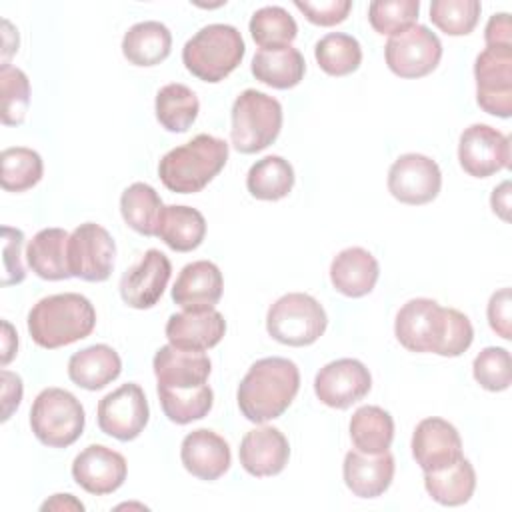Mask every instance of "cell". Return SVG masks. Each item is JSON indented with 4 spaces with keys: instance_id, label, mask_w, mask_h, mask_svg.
I'll return each mask as SVG.
<instances>
[{
    "instance_id": "obj_1",
    "label": "cell",
    "mask_w": 512,
    "mask_h": 512,
    "mask_svg": "<svg viewBox=\"0 0 512 512\" xmlns=\"http://www.w3.org/2000/svg\"><path fill=\"white\" fill-rule=\"evenodd\" d=\"M394 336L410 352L456 358L470 348L474 328L456 308H444L432 298H412L396 312Z\"/></svg>"
},
{
    "instance_id": "obj_2",
    "label": "cell",
    "mask_w": 512,
    "mask_h": 512,
    "mask_svg": "<svg viewBox=\"0 0 512 512\" xmlns=\"http://www.w3.org/2000/svg\"><path fill=\"white\" fill-rule=\"evenodd\" d=\"M300 390L298 366L282 356L256 360L236 390L242 416L254 424L280 418Z\"/></svg>"
},
{
    "instance_id": "obj_3",
    "label": "cell",
    "mask_w": 512,
    "mask_h": 512,
    "mask_svg": "<svg viewBox=\"0 0 512 512\" xmlns=\"http://www.w3.org/2000/svg\"><path fill=\"white\" fill-rule=\"evenodd\" d=\"M26 324L34 344L56 350L90 336L96 326V310L82 294H52L30 308Z\"/></svg>"
},
{
    "instance_id": "obj_4",
    "label": "cell",
    "mask_w": 512,
    "mask_h": 512,
    "mask_svg": "<svg viewBox=\"0 0 512 512\" xmlns=\"http://www.w3.org/2000/svg\"><path fill=\"white\" fill-rule=\"evenodd\" d=\"M226 162L228 144L212 134H198L162 156L158 176L170 192L196 194L220 174Z\"/></svg>"
},
{
    "instance_id": "obj_5",
    "label": "cell",
    "mask_w": 512,
    "mask_h": 512,
    "mask_svg": "<svg viewBox=\"0 0 512 512\" xmlns=\"http://www.w3.org/2000/svg\"><path fill=\"white\" fill-rule=\"evenodd\" d=\"M244 52L246 46L236 26L208 24L184 44L182 62L198 80L216 84L240 66Z\"/></svg>"
},
{
    "instance_id": "obj_6",
    "label": "cell",
    "mask_w": 512,
    "mask_h": 512,
    "mask_svg": "<svg viewBox=\"0 0 512 512\" xmlns=\"http://www.w3.org/2000/svg\"><path fill=\"white\" fill-rule=\"evenodd\" d=\"M230 142L240 154H256L268 148L282 130V106L276 98L248 88L232 104Z\"/></svg>"
},
{
    "instance_id": "obj_7",
    "label": "cell",
    "mask_w": 512,
    "mask_h": 512,
    "mask_svg": "<svg viewBox=\"0 0 512 512\" xmlns=\"http://www.w3.org/2000/svg\"><path fill=\"white\" fill-rule=\"evenodd\" d=\"M86 414L80 400L64 388H44L32 402L30 428L48 448H68L84 432Z\"/></svg>"
},
{
    "instance_id": "obj_8",
    "label": "cell",
    "mask_w": 512,
    "mask_h": 512,
    "mask_svg": "<svg viewBox=\"0 0 512 512\" xmlns=\"http://www.w3.org/2000/svg\"><path fill=\"white\" fill-rule=\"evenodd\" d=\"M324 306L310 294L288 292L280 296L266 314L268 334L286 346L302 348L314 344L326 330Z\"/></svg>"
},
{
    "instance_id": "obj_9",
    "label": "cell",
    "mask_w": 512,
    "mask_h": 512,
    "mask_svg": "<svg viewBox=\"0 0 512 512\" xmlns=\"http://www.w3.org/2000/svg\"><path fill=\"white\" fill-rule=\"evenodd\" d=\"M384 58L400 78H422L436 70L442 58L440 38L422 24H414L388 38L384 46Z\"/></svg>"
},
{
    "instance_id": "obj_10",
    "label": "cell",
    "mask_w": 512,
    "mask_h": 512,
    "mask_svg": "<svg viewBox=\"0 0 512 512\" xmlns=\"http://www.w3.org/2000/svg\"><path fill=\"white\" fill-rule=\"evenodd\" d=\"M116 244L110 232L96 224L84 222L76 226L68 238L66 258L74 278L84 282H104L114 270Z\"/></svg>"
},
{
    "instance_id": "obj_11",
    "label": "cell",
    "mask_w": 512,
    "mask_h": 512,
    "mask_svg": "<svg viewBox=\"0 0 512 512\" xmlns=\"http://www.w3.org/2000/svg\"><path fill=\"white\" fill-rule=\"evenodd\" d=\"M98 428L120 442H130L142 434L150 420V408L140 384L126 382L98 402Z\"/></svg>"
},
{
    "instance_id": "obj_12",
    "label": "cell",
    "mask_w": 512,
    "mask_h": 512,
    "mask_svg": "<svg viewBox=\"0 0 512 512\" xmlns=\"http://www.w3.org/2000/svg\"><path fill=\"white\" fill-rule=\"evenodd\" d=\"M476 102L492 116H512V48H484L474 60Z\"/></svg>"
},
{
    "instance_id": "obj_13",
    "label": "cell",
    "mask_w": 512,
    "mask_h": 512,
    "mask_svg": "<svg viewBox=\"0 0 512 512\" xmlns=\"http://www.w3.org/2000/svg\"><path fill=\"white\" fill-rule=\"evenodd\" d=\"M440 188L442 172L430 156L408 152L398 156L388 170V192L402 204H428L440 194Z\"/></svg>"
},
{
    "instance_id": "obj_14",
    "label": "cell",
    "mask_w": 512,
    "mask_h": 512,
    "mask_svg": "<svg viewBox=\"0 0 512 512\" xmlns=\"http://www.w3.org/2000/svg\"><path fill=\"white\" fill-rule=\"evenodd\" d=\"M458 162L468 176L488 178L510 166V138L488 124H472L460 134Z\"/></svg>"
},
{
    "instance_id": "obj_15",
    "label": "cell",
    "mask_w": 512,
    "mask_h": 512,
    "mask_svg": "<svg viewBox=\"0 0 512 512\" xmlns=\"http://www.w3.org/2000/svg\"><path fill=\"white\" fill-rule=\"evenodd\" d=\"M372 388L370 370L356 358H338L322 366L314 378V394L328 408L346 410Z\"/></svg>"
},
{
    "instance_id": "obj_16",
    "label": "cell",
    "mask_w": 512,
    "mask_h": 512,
    "mask_svg": "<svg viewBox=\"0 0 512 512\" xmlns=\"http://www.w3.org/2000/svg\"><path fill=\"white\" fill-rule=\"evenodd\" d=\"M172 274L168 256L156 248L144 252L138 264L126 270L120 278V296L126 306L148 310L162 298Z\"/></svg>"
},
{
    "instance_id": "obj_17",
    "label": "cell",
    "mask_w": 512,
    "mask_h": 512,
    "mask_svg": "<svg viewBox=\"0 0 512 512\" xmlns=\"http://www.w3.org/2000/svg\"><path fill=\"white\" fill-rule=\"evenodd\" d=\"M412 456L422 472H434L462 458V438L454 424L430 416L416 424L412 432Z\"/></svg>"
},
{
    "instance_id": "obj_18",
    "label": "cell",
    "mask_w": 512,
    "mask_h": 512,
    "mask_svg": "<svg viewBox=\"0 0 512 512\" xmlns=\"http://www.w3.org/2000/svg\"><path fill=\"white\" fill-rule=\"evenodd\" d=\"M126 474V458L104 444L86 446L72 462L74 482L94 496L116 492L124 484Z\"/></svg>"
},
{
    "instance_id": "obj_19",
    "label": "cell",
    "mask_w": 512,
    "mask_h": 512,
    "mask_svg": "<svg viewBox=\"0 0 512 512\" xmlns=\"http://www.w3.org/2000/svg\"><path fill=\"white\" fill-rule=\"evenodd\" d=\"M238 458L250 476H276L288 464L290 444L278 428L258 426L244 434L238 448Z\"/></svg>"
},
{
    "instance_id": "obj_20",
    "label": "cell",
    "mask_w": 512,
    "mask_h": 512,
    "mask_svg": "<svg viewBox=\"0 0 512 512\" xmlns=\"http://www.w3.org/2000/svg\"><path fill=\"white\" fill-rule=\"evenodd\" d=\"M180 460L192 476L214 482L224 476L232 464L228 442L208 428L192 430L180 444Z\"/></svg>"
},
{
    "instance_id": "obj_21",
    "label": "cell",
    "mask_w": 512,
    "mask_h": 512,
    "mask_svg": "<svg viewBox=\"0 0 512 512\" xmlns=\"http://www.w3.org/2000/svg\"><path fill=\"white\" fill-rule=\"evenodd\" d=\"M164 332L172 346L192 352H204L214 348L224 338L226 320L214 308L184 310L168 318Z\"/></svg>"
},
{
    "instance_id": "obj_22",
    "label": "cell",
    "mask_w": 512,
    "mask_h": 512,
    "mask_svg": "<svg viewBox=\"0 0 512 512\" xmlns=\"http://www.w3.org/2000/svg\"><path fill=\"white\" fill-rule=\"evenodd\" d=\"M222 290L220 268L210 260H196L180 270L172 286V300L184 310H208L220 302Z\"/></svg>"
},
{
    "instance_id": "obj_23",
    "label": "cell",
    "mask_w": 512,
    "mask_h": 512,
    "mask_svg": "<svg viewBox=\"0 0 512 512\" xmlns=\"http://www.w3.org/2000/svg\"><path fill=\"white\" fill-rule=\"evenodd\" d=\"M394 456L386 450L380 454H364L350 450L344 456L342 478L346 488L358 498L382 496L394 478Z\"/></svg>"
},
{
    "instance_id": "obj_24",
    "label": "cell",
    "mask_w": 512,
    "mask_h": 512,
    "mask_svg": "<svg viewBox=\"0 0 512 512\" xmlns=\"http://www.w3.org/2000/svg\"><path fill=\"white\" fill-rule=\"evenodd\" d=\"M158 386L166 388H196L206 384L212 362L204 352L182 350L172 344L160 346L152 360Z\"/></svg>"
},
{
    "instance_id": "obj_25",
    "label": "cell",
    "mask_w": 512,
    "mask_h": 512,
    "mask_svg": "<svg viewBox=\"0 0 512 512\" xmlns=\"http://www.w3.org/2000/svg\"><path fill=\"white\" fill-rule=\"evenodd\" d=\"M378 260L360 246L340 250L330 264V282L336 292L348 298H362L370 294L378 282Z\"/></svg>"
},
{
    "instance_id": "obj_26",
    "label": "cell",
    "mask_w": 512,
    "mask_h": 512,
    "mask_svg": "<svg viewBox=\"0 0 512 512\" xmlns=\"http://www.w3.org/2000/svg\"><path fill=\"white\" fill-rule=\"evenodd\" d=\"M122 372L118 352L108 344H92L78 350L68 360V378L90 392L106 388Z\"/></svg>"
},
{
    "instance_id": "obj_27",
    "label": "cell",
    "mask_w": 512,
    "mask_h": 512,
    "mask_svg": "<svg viewBox=\"0 0 512 512\" xmlns=\"http://www.w3.org/2000/svg\"><path fill=\"white\" fill-rule=\"evenodd\" d=\"M68 238L64 228H42L32 236L26 246V262L38 278L56 282L72 276L66 258Z\"/></svg>"
},
{
    "instance_id": "obj_28",
    "label": "cell",
    "mask_w": 512,
    "mask_h": 512,
    "mask_svg": "<svg viewBox=\"0 0 512 512\" xmlns=\"http://www.w3.org/2000/svg\"><path fill=\"white\" fill-rule=\"evenodd\" d=\"M250 70L258 82L276 90H288L302 82L306 62L298 48L284 46L274 50H258L252 58Z\"/></svg>"
},
{
    "instance_id": "obj_29",
    "label": "cell",
    "mask_w": 512,
    "mask_h": 512,
    "mask_svg": "<svg viewBox=\"0 0 512 512\" xmlns=\"http://www.w3.org/2000/svg\"><path fill=\"white\" fill-rule=\"evenodd\" d=\"M172 34L156 20H144L130 26L122 38V54L134 66H156L170 56Z\"/></svg>"
},
{
    "instance_id": "obj_30",
    "label": "cell",
    "mask_w": 512,
    "mask_h": 512,
    "mask_svg": "<svg viewBox=\"0 0 512 512\" xmlns=\"http://www.w3.org/2000/svg\"><path fill=\"white\" fill-rule=\"evenodd\" d=\"M156 236L174 252H192L204 242L206 220L192 206L170 204L162 210Z\"/></svg>"
},
{
    "instance_id": "obj_31",
    "label": "cell",
    "mask_w": 512,
    "mask_h": 512,
    "mask_svg": "<svg viewBox=\"0 0 512 512\" xmlns=\"http://www.w3.org/2000/svg\"><path fill=\"white\" fill-rule=\"evenodd\" d=\"M424 488L442 506H462L472 498L476 488L474 466L462 456L446 468L424 472Z\"/></svg>"
},
{
    "instance_id": "obj_32",
    "label": "cell",
    "mask_w": 512,
    "mask_h": 512,
    "mask_svg": "<svg viewBox=\"0 0 512 512\" xmlns=\"http://www.w3.org/2000/svg\"><path fill=\"white\" fill-rule=\"evenodd\" d=\"M352 444L358 452L380 454L386 452L394 440V420L388 410L380 406H360L348 424Z\"/></svg>"
},
{
    "instance_id": "obj_33",
    "label": "cell",
    "mask_w": 512,
    "mask_h": 512,
    "mask_svg": "<svg viewBox=\"0 0 512 512\" xmlns=\"http://www.w3.org/2000/svg\"><path fill=\"white\" fill-rule=\"evenodd\" d=\"M294 180L292 164L278 154H270L250 166L246 174V188L256 200L276 202L290 194Z\"/></svg>"
},
{
    "instance_id": "obj_34",
    "label": "cell",
    "mask_w": 512,
    "mask_h": 512,
    "mask_svg": "<svg viewBox=\"0 0 512 512\" xmlns=\"http://www.w3.org/2000/svg\"><path fill=\"white\" fill-rule=\"evenodd\" d=\"M154 112L164 130L180 134L186 132L198 118L200 102L192 88L180 82H170L158 90Z\"/></svg>"
},
{
    "instance_id": "obj_35",
    "label": "cell",
    "mask_w": 512,
    "mask_h": 512,
    "mask_svg": "<svg viewBox=\"0 0 512 512\" xmlns=\"http://www.w3.org/2000/svg\"><path fill=\"white\" fill-rule=\"evenodd\" d=\"M162 210V198L146 182L130 184L120 196V214L124 222L142 236H156Z\"/></svg>"
},
{
    "instance_id": "obj_36",
    "label": "cell",
    "mask_w": 512,
    "mask_h": 512,
    "mask_svg": "<svg viewBox=\"0 0 512 512\" xmlns=\"http://www.w3.org/2000/svg\"><path fill=\"white\" fill-rule=\"evenodd\" d=\"M164 416L174 424H190L204 418L214 404V392L208 384L196 388L156 386Z\"/></svg>"
},
{
    "instance_id": "obj_37",
    "label": "cell",
    "mask_w": 512,
    "mask_h": 512,
    "mask_svg": "<svg viewBox=\"0 0 512 512\" xmlns=\"http://www.w3.org/2000/svg\"><path fill=\"white\" fill-rule=\"evenodd\" d=\"M252 40L260 50L290 46L298 34V24L282 6H262L250 18Z\"/></svg>"
},
{
    "instance_id": "obj_38",
    "label": "cell",
    "mask_w": 512,
    "mask_h": 512,
    "mask_svg": "<svg viewBox=\"0 0 512 512\" xmlns=\"http://www.w3.org/2000/svg\"><path fill=\"white\" fill-rule=\"evenodd\" d=\"M314 58L328 76H348L362 62L360 42L344 32H330L314 46Z\"/></svg>"
},
{
    "instance_id": "obj_39",
    "label": "cell",
    "mask_w": 512,
    "mask_h": 512,
    "mask_svg": "<svg viewBox=\"0 0 512 512\" xmlns=\"http://www.w3.org/2000/svg\"><path fill=\"white\" fill-rule=\"evenodd\" d=\"M0 184L6 192H26L34 188L44 174L42 156L26 146H12L2 150Z\"/></svg>"
},
{
    "instance_id": "obj_40",
    "label": "cell",
    "mask_w": 512,
    "mask_h": 512,
    "mask_svg": "<svg viewBox=\"0 0 512 512\" xmlns=\"http://www.w3.org/2000/svg\"><path fill=\"white\" fill-rule=\"evenodd\" d=\"M0 120L4 126H20L30 108V80L24 70L2 64L0 66Z\"/></svg>"
},
{
    "instance_id": "obj_41",
    "label": "cell",
    "mask_w": 512,
    "mask_h": 512,
    "mask_svg": "<svg viewBox=\"0 0 512 512\" xmlns=\"http://www.w3.org/2000/svg\"><path fill=\"white\" fill-rule=\"evenodd\" d=\"M480 10L478 0H434L430 4V20L448 36H466L476 28Z\"/></svg>"
},
{
    "instance_id": "obj_42",
    "label": "cell",
    "mask_w": 512,
    "mask_h": 512,
    "mask_svg": "<svg viewBox=\"0 0 512 512\" xmlns=\"http://www.w3.org/2000/svg\"><path fill=\"white\" fill-rule=\"evenodd\" d=\"M418 0H374L368 6V22L378 34L394 36L416 24Z\"/></svg>"
},
{
    "instance_id": "obj_43",
    "label": "cell",
    "mask_w": 512,
    "mask_h": 512,
    "mask_svg": "<svg viewBox=\"0 0 512 512\" xmlns=\"http://www.w3.org/2000/svg\"><path fill=\"white\" fill-rule=\"evenodd\" d=\"M474 380L488 392H502L512 382L510 352L500 346H486L472 362Z\"/></svg>"
},
{
    "instance_id": "obj_44",
    "label": "cell",
    "mask_w": 512,
    "mask_h": 512,
    "mask_svg": "<svg viewBox=\"0 0 512 512\" xmlns=\"http://www.w3.org/2000/svg\"><path fill=\"white\" fill-rule=\"evenodd\" d=\"M2 240H4V276L2 286L20 284L26 278V268L22 264V246H24V232L12 226H2Z\"/></svg>"
},
{
    "instance_id": "obj_45",
    "label": "cell",
    "mask_w": 512,
    "mask_h": 512,
    "mask_svg": "<svg viewBox=\"0 0 512 512\" xmlns=\"http://www.w3.org/2000/svg\"><path fill=\"white\" fill-rule=\"evenodd\" d=\"M294 6L306 16L308 22L316 26H336L344 22L352 10L350 0H320V2L296 0Z\"/></svg>"
},
{
    "instance_id": "obj_46",
    "label": "cell",
    "mask_w": 512,
    "mask_h": 512,
    "mask_svg": "<svg viewBox=\"0 0 512 512\" xmlns=\"http://www.w3.org/2000/svg\"><path fill=\"white\" fill-rule=\"evenodd\" d=\"M510 308H512V298H510V288L508 286H504L498 292H494L490 296L488 308H486L490 328L500 338H504V340L512 338V314H510Z\"/></svg>"
},
{
    "instance_id": "obj_47",
    "label": "cell",
    "mask_w": 512,
    "mask_h": 512,
    "mask_svg": "<svg viewBox=\"0 0 512 512\" xmlns=\"http://www.w3.org/2000/svg\"><path fill=\"white\" fill-rule=\"evenodd\" d=\"M486 48H512V24L508 12L492 14L484 30Z\"/></svg>"
},
{
    "instance_id": "obj_48",
    "label": "cell",
    "mask_w": 512,
    "mask_h": 512,
    "mask_svg": "<svg viewBox=\"0 0 512 512\" xmlns=\"http://www.w3.org/2000/svg\"><path fill=\"white\" fill-rule=\"evenodd\" d=\"M2 378V422H6L14 410H18L20 402H22V378L16 372H10L6 368H2L0 372Z\"/></svg>"
},
{
    "instance_id": "obj_49",
    "label": "cell",
    "mask_w": 512,
    "mask_h": 512,
    "mask_svg": "<svg viewBox=\"0 0 512 512\" xmlns=\"http://www.w3.org/2000/svg\"><path fill=\"white\" fill-rule=\"evenodd\" d=\"M490 206L496 216H500L504 222L510 220V182L504 180L498 188L492 190Z\"/></svg>"
},
{
    "instance_id": "obj_50",
    "label": "cell",
    "mask_w": 512,
    "mask_h": 512,
    "mask_svg": "<svg viewBox=\"0 0 512 512\" xmlns=\"http://www.w3.org/2000/svg\"><path fill=\"white\" fill-rule=\"evenodd\" d=\"M18 352V334L8 320H2V366H6Z\"/></svg>"
},
{
    "instance_id": "obj_51",
    "label": "cell",
    "mask_w": 512,
    "mask_h": 512,
    "mask_svg": "<svg viewBox=\"0 0 512 512\" xmlns=\"http://www.w3.org/2000/svg\"><path fill=\"white\" fill-rule=\"evenodd\" d=\"M40 510H44V512L46 510H78V512H82L84 504L78 498H74L72 494H54L40 506Z\"/></svg>"
},
{
    "instance_id": "obj_52",
    "label": "cell",
    "mask_w": 512,
    "mask_h": 512,
    "mask_svg": "<svg viewBox=\"0 0 512 512\" xmlns=\"http://www.w3.org/2000/svg\"><path fill=\"white\" fill-rule=\"evenodd\" d=\"M2 26H4V62L2 64H10L8 58L18 52V30L12 28V24L8 20H2Z\"/></svg>"
}]
</instances>
